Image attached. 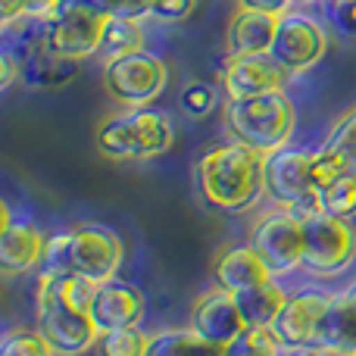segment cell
Masks as SVG:
<instances>
[{
    "label": "cell",
    "mask_w": 356,
    "mask_h": 356,
    "mask_svg": "<svg viewBox=\"0 0 356 356\" xmlns=\"http://www.w3.org/2000/svg\"><path fill=\"white\" fill-rule=\"evenodd\" d=\"M200 200L216 213H244L266 191V154L244 141H225L197 163Z\"/></svg>",
    "instance_id": "1"
},
{
    "label": "cell",
    "mask_w": 356,
    "mask_h": 356,
    "mask_svg": "<svg viewBox=\"0 0 356 356\" xmlns=\"http://www.w3.org/2000/svg\"><path fill=\"white\" fill-rule=\"evenodd\" d=\"M122 266V241L113 228L75 225L47 241L41 272L47 275H81L104 284Z\"/></svg>",
    "instance_id": "2"
},
{
    "label": "cell",
    "mask_w": 356,
    "mask_h": 356,
    "mask_svg": "<svg viewBox=\"0 0 356 356\" xmlns=\"http://www.w3.org/2000/svg\"><path fill=\"white\" fill-rule=\"evenodd\" d=\"M297 113L284 91L259 94V97L228 100L225 104V125L234 141L250 144L259 154H275L288 147L294 135Z\"/></svg>",
    "instance_id": "3"
},
{
    "label": "cell",
    "mask_w": 356,
    "mask_h": 356,
    "mask_svg": "<svg viewBox=\"0 0 356 356\" xmlns=\"http://www.w3.org/2000/svg\"><path fill=\"white\" fill-rule=\"evenodd\" d=\"M172 122L150 106H125L97 131L100 154L113 160H154L172 147Z\"/></svg>",
    "instance_id": "4"
},
{
    "label": "cell",
    "mask_w": 356,
    "mask_h": 356,
    "mask_svg": "<svg viewBox=\"0 0 356 356\" xmlns=\"http://www.w3.org/2000/svg\"><path fill=\"white\" fill-rule=\"evenodd\" d=\"M35 307H38V332L50 341L56 356H79L88 347L97 344L100 332L94 325L91 313L63 300V294L47 275L38 278Z\"/></svg>",
    "instance_id": "5"
},
{
    "label": "cell",
    "mask_w": 356,
    "mask_h": 356,
    "mask_svg": "<svg viewBox=\"0 0 356 356\" xmlns=\"http://www.w3.org/2000/svg\"><path fill=\"white\" fill-rule=\"evenodd\" d=\"M266 194L282 209H291L297 219L319 209L316 194V150L307 147H282L266 154Z\"/></svg>",
    "instance_id": "6"
},
{
    "label": "cell",
    "mask_w": 356,
    "mask_h": 356,
    "mask_svg": "<svg viewBox=\"0 0 356 356\" xmlns=\"http://www.w3.org/2000/svg\"><path fill=\"white\" fill-rule=\"evenodd\" d=\"M110 16L85 3H63L54 16L41 19V47L69 60H88L104 47Z\"/></svg>",
    "instance_id": "7"
},
{
    "label": "cell",
    "mask_w": 356,
    "mask_h": 356,
    "mask_svg": "<svg viewBox=\"0 0 356 356\" xmlns=\"http://www.w3.org/2000/svg\"><path fill=\"white\" fill-rule=\"evenodd\" d=\"M303 269L316 275L344 272L356 257V228L350 219L313 209L303 216Z\"/></svg>",
    "instance_id": "8"
},
{
    "label": "cell",
    "mask_w": 356,
    "mask_h": 356,
    "mask_svg": "<svg viewBox=\"0 0 356 356\" xmlns=\"http://www.w3.org/2000/svg\"><path fill=\"white\" fill-rule=\"evenodd\" d=\"M104 85L122 106H150L169 85V66L150 50L106 56Z\"/></svg>",
    "instance_id": "9"
},
{
    "label": "cell",
    "mask_w": 356,
    "mask_h": 356,
    "mask_svg": "<svg viewBox=\"0 0 356 356\" xmlns=\"http://www.w3.org/2000/svg\"><path fill=\"white\" fill-rule=\"evenodd\" d=\"M250 244L266 259L272 275H284L303 266V222L291 209H278L257 222Z\"/></svg>",
    "instance_id": "10"
},
{
    "label": "cell",
    "mask_w": 356,
    "mask_h": 356,
    "mask_svg": "<svg viewBox=\"0 0 356 356\" xmlns=\"http://www.w3.org/2000/svg\"><path fill=\"white\" fill-rule=\"evenodd\" d=\"M328 50V35L313 16L303 13H284L278 22L275 41H272L269 54L288 69L291 75H300L313 69L316 63L325 56Z\"/></svg>",
    "instance_id": "11"
},
{
    "label": "cell",
    "mask_w": 356,
    "mask_h": 356,
    "mask_svg": "<svg viewBox=\"0 0 356 356\" xmlns=\"http://www.w3.org/2000/svg\"><path fill=\"white\" fill-rule=\"evenodd\" d=\"M288 69L272 54H232L222 66V91L228 100L259 97V94L284 91Z\"/></svg>",
    "instance_id": "12"
},
{
    "label": "cell",
    "mask_w": 356,
    "mask_h": 356,
    "mask_svg": "<svg viewBox=\"0 0 356 356\" xmlns=\"http://www.w3.org/2000/svg\"><path fill=\"white\" fill-rule=\"evenodd\" d=\"M328 303H332V294H325V291H319V288L288 294L275 325H272L275 334L282 338V344L284 347L319 344V328L328 313Z\"/></svg>",
    "instance_id": "13"
},
{
    "label": "cell",
    "mask_w": 356,
    "mask_h": 356,
    "mask_svg": "<svg viewBox=\"0 0 356 356\" xmlns=\"http://www.w3.org/2000/svg\"><path fill=\"white\" fill-rule=\"evenodd\" d=\"M91 319L97 332H113V328H129L144 319V294L129 282H110L97 284V294L91 300Z\"/></svg>",
    "instance_id": "14"
},
{
    "label": "cell",
    "mask_w": 356,
    "mask_h": 356,
    "mask_svg": "<svg viewBox=\"0 0 356 356\" xmlns=\"http://www.w3.org/2000/svg\"><path fill=\"white\" fill-rule=\"evenodd\" d=\"M47 234L31 222H13L10 213L3 209V225H0V269L19 275V272L35 269L44 263L47 253Z\"/></svg>",
    "instance_id": "15"
},
{
    "label": "cell",
    "mask_w": 356,
    "mask_h": 356,
    "mask_svg": "<svg viewBox=\"0 0 356 356\" xmlns=\"http://www.w3.org/2000/svg\"><path fill=\"white\" fill-rule=\"evenodd\" d=\"M191 328L200 332L203 338L228 347L247 328V322H244V316H241L234 297L228 294V291L216 288L213 294H207L203 300L194 303V309H191Z\"/></svg>",
    "instance_id": "16"
},
{
    "label": "cell",
    "mask_w": 356,
    "mask_h": 356,
    "mask_svg": "<svg viewBox=\"0 0 356 356\" xmlns=\"http://www.w3.org/2000/svg\"><path fill=\"white\" fill-rule=\"evenodd\" d=\"M319 347H325L332 356H350L356 350V278L332 294L319 328Z\"/></svg>",
    "instance_id": "17"
},
{
    "label": "cell",
    "mask_w": 356,
    "mask_h": 356,
    "mask_svg": "<svg viewBox=\"0 0 356 356\" xmlns=\"http://www.w3.org/2000/svg\"><path fill=\"white\" fill-rule=\"evenodd\" d=\"M275 278L266 266V259L253 250V244H241L225 250L213 266V282L216 288L228 291V294H238L244 288H253V284H263Z\"/></svg>",
    "instance_id": "18"
},
{
    "label": "cell",
    "mask_w": 356,
    "mask_h": 356,
    "mask_svg": "<svg viewBox=\"0 0 356 356\" xmlns=\"http://www.w3.org/2000/svg\"><path fill=\"white\" fill-rule=\"evenodd\" d=\"M278 22H282L278 13L241 6V13L232 19V29H228L232 54H269L272 41H275Z\"/></svg>",
    "instance_id": "19"
},
{
    "label": "cell",
    "mask_w": 356,
    "mask_h": 356,
    "mask_svg": "<svg viewBox=\"0 0 356 356\" xmlns=\"http://www.w3.org/2000/svg\"><path fill=\"white\" fill-rule=\"evenodd\" d=\"M22 79L31 88H66L69 81L79 79L81 72V60H69V56L50 54L44 47H35L29 56L22 60Z\"/></svg>",
    "instance_id": "20"
},
{
    "label": "cell",
    "mask_w": 356,
    "mask_h": 356,
    "mask_svg": "<svg viewBox=\"0 0 356 356\" xmlns=\"http://www.w3.org/2000/svg\"><path fill=\"white\" fill-rule=\"evenodd\" d=\"M232 297H234V303H238L247 325H275L278 313H282L284 300H288L284 288L275 278H269V282H263V284H253V288H244Z\"/></svg>",
    "instance_id": "21"
},
{
    "label": "cell",
    "mask_w": 356,
    "mask_h": 356,
    "mask_svg": "<svg viewBox=\"0 0 356 356\" xmlns=\"http://www.w3.org/2000/svg\"><path fill=\"white\" fill-rule=\"evenodd\" d=\"M147 356H228V350L194 328H169L150 338Z\"/></svg>",
    "instance_id": "22"
},
{
    "label": "cell",
    "mask_w": 356,
    "mask_h": 356,
    "mask_svg": "<svg viewBox=\"0 0 356 356\" xmlns=\"http://www.w3.org/2000/svg\"><path fill=\"white\" fill-rule=\"evenodd\" d=\"M316 203H319L322 213L341 216V219H356V172L347 169V172L334 175L328 184H322L319 194H316Z\"/></svg>",
    "instance_id": "23"
},
{
    "label": "cell",
    "mask_w": 356,
    "mask_h": 356,
    "mask_svg": "<svg viewBox=\"0 0 356 356\" xmlns=\"http://www.w3.org/2000/svg\"><path fill=\"white\" fill-rule=\"evenodd\" d=\"M104 50L106 56H122V54H135L144 50V29L141 19H129V16H110L104 31Z\"/></svg>",
    "instance_id": "24"
},
{
    "label": "cell",
    "mask_w": 356,
    "mask_h": 356,
    "mask_svg": "<svg viewBox=\"0 0 356 356\" xmlns=\"http://www.w3.org/2000/svg\"><path fill=\"white\" fill-rule=\"evenodd\" d=\"M282 347V338L272 325H247L225 350L228 356H278Z\"/></svg>",
    "instance_id": "25"
},
{
    "label": "cell",
    "mask_w": 356,
    "mask_h": 356,
    "mask_svg": "<svg viewBox=\"0 0 356 356\" xmlns=\"http://www.w3.org/2000/svg\"><path fill=\"white\" fill-rule=\"evenodd\" d=\"M147 347H150V334H144L138 325L100 332L97 338L100 356H147Z\"/></svg>",
    "instance_id": "26"
},
{
    "label": "cell",
    "mask_w": 356,
    "mask_h": 356,
    "mask_svg": "<svg viewBox=\"0 0 356 356\" xmlns=\"http://www.w3.org/2000/svg\"><path fill=\"white\" fill-rule=\"evenodd\" d=\"M0 356H56V350L38 328H13L0 341Z\"/></svg>",
    "instance_id": "27"
},
{
    "label": "cell",
    "mask_w": 356,
    "mask_h": 356,
    "mask_svg": "<svg viewBox=\"0 0 356 356\" xmlns=\"http://www.w3.org/2000/svg\"><path fill=\"white\" fill-rule=\"evenodd\" d=\"M66 3H85V6H94V10L106 13V16L144 19V16H154L156 0H66Z\"/></svg>",
    "instance_id": "28"
},
{
    "label": "cell",
    "mask_w": 356,
    "mask_h": 356,
    "mask_svg": "<svg viewBox=\"0 0 356 356\" xmlns=\"http://www.w3.org/2000/svg\"><path fill=\"white\" fill-rule=\"evenodd\" d=\"M216 106V91L207 85H188L181 91V110L188 113V116H207L209 110Z\"/></svg>",
    "instance_id": "29"
},
{
    "label": "cell",
    "mask_w": 356,
    "mask_h": 356,
    "mask_svg": "<svg viewBox=\"0 0 356 356\" xmlns=\"http://www.w3.org/2000/svg\"><path fill=\"white\" fill-rule=\"evenodd\" d=\"M197 3L200 0H156L154 16L163 19V22H184L197 10Z\"/></svg>",
    "instance_id": "30"
},
{
    "label": "cell",
    "mask_w": 356,
    "mask_h": 356,
    "mask_svg": "<svg viewBox=\"0 0 356 356\" xmlns=\"http://www.w3.org/2000/svg\"><path fill=\"white\" fill-rule=\"evenodd\" d=\"M22 56L3 44V50H0V88L6 91V88L16 85V79H22Z\"/></svg>",
    "instance_id": "31"
},
{
    "label": "cell",
    "mask_w": 356,
    "mask_h": 356,
    "mask_svg": "<svg viewBox=\"0 0 356 356\" xmlns=\"http://www.w3.org/2000/svg\"><path fill=\"white\" fill-rule=\"evenodd\" d=\"M332 3V16L341 25V31L356 35V0H328Z\"/></svg>",
    "instance_id": "32"
},
{
    "label": "cell",
    "mask_w": 356,
    "mask_h": 356,
    "mask_svg": "<svg viewBox=\"0 0 356 356\" xmlns=\"http://www.w3.org/2000/svg\"><path fill=\"white\" fill-rule=\"evenodd\" d=\"M66 0H22V19H47L54 16Z\"/></svg>",
    "instance_id": "33"
},
{
    "label": "cell",
    "mask_w": 356,
    "mask_h": 356,
    "mask_svg": "<svg viewBox=\"0 0 356 356\" xmlns=\"http://www.w3.org/2000/svg\"><path fill=\"white\" fill-rule=\"evenodd\" d=\"M22 22V0H0V29Z\"/></svg>",
    "instance_id": "34"
},
{
    "label": "cell",
    "mask_w": 356,
    "mask_h": 356,
    "mask_svg": "<svg viewBox=\"0 0 356 356\" xmlns=\"http://www.w3.org/2000/svg\"><path fill=\"white\" fill-rule=\"evenodd\" d=\"M294 3L297 0H241V6H247V10H266V13H278V16H284Z\"/></svg>",
    "instance_id": "35"
},
{
    "label": "cell",
    "mask_w": 356,
    "mask_h": 356,
    "mask_svg": "<svg viewBox=\"0 0 356 356\" xmlns=\"http://www.w3.org/2000/svg\"><path fill=\"white\" fill-rule=\"evenodd\" d=\"M278 356H332V353L319 344H300V347H282Z\"/></svg>",
    "instance_id": "36"
},
{
    "label": "cell",
    "mask_w": 356,
    "mask_h": 356,
    "mask_svg": "<svg viewBox=\"0 0 356 356\" xmlns=\"http://www.w3.org/2000/svg\"><path fill=\"white\" fill-rule=\"evenodd\" d=\"M350 356H356V350H353V353H350Z\"/></svg>",
    "instance_id": "37"
}]
</instances>
